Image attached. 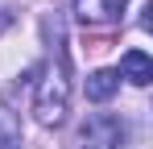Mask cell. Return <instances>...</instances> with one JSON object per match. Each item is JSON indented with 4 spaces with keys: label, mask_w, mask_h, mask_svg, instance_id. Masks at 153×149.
<instances>
[{
    "label": "cell",
    "mask_w": 153,
    "mask_h": 149,
    "mask_svg": "<svg viewBox=\"0 0 153 149\" xmlns=\"http://www.w3.org/2000/svg\"><path fill=\"white\" fill-rule=\"evenodd\" d=\"M124 145V124L112 112H95L79 128V149H120Z\"/></svg>",
    "instance_id": "cell-2"
},
{
    "label": "cell",
    "mask_w": 153,
    "mask_h": 149,
    "mask_svg": "<svg viewBox=\"0 0 153 149\" xmlns=\"http://www.w3.org/2000/svg\"><path fill=\"white\" fill-rule=\"evenodd\" d=\"M66 112H71V71H66V54L58 50V58L46 66L42 83H37L33 120L42 124V128H58V124L66 120Z\"/></svg>",
    "instance_id": "cell-1"
},
{
    "label": "cell",
    "mask_w": 153,
    "mask_h": 149,
    "mask_svg": "<svg viewBox=\"0 0 153 149\" xmlns=\"http://www.w3.org/2000/svg\"><path fill=\"white\" fill-rule=\"evenodd\" d=\"M83 91H87L91 104H108V99L120 91V74H116V71H91L87 83H83Z\"/></svg>",
    "instance_id": "cell-5"
},
{
    "label": "cell",
    "mask_w": 153,
    "mask_h": 149,
    "mask_svg": "<svg viewBox=\"0 0 153 149\" xmlns=\"http://www.w3.org/2000/svg\"><path fill=\"white\" fill-rule=\"evenodd\" d=\"M120 79H128L132 87H149L153 83V58L145 54V50H128L124 58H120Z\"/></svg>",
    "instance_id": "cell-4"
},
{
    "label": "cell",
    "mask_w": 153,
    "mask_h": 149,
    "mask_svg": "<svg viewBox=\"0 0 153 149\" xmlns=\"http://www.w3.org/2000/svg\"><path fill=\"white\" fill-rule=\"evenodd\" d=\"M124 8L128 0H75V17L83 25H116Z\"/></svg>",
    "instance_id": "cell-3"
}]
</instances>
